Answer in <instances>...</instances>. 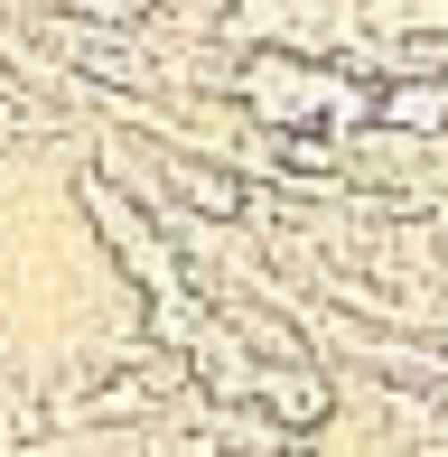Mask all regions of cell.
<instances>
[{
  "label": "cell",
  "instance_id": "7a4b0ae2",
  "mask_svg": "<svg viewBox=\"0 0 448 457\" xmlns=\"http://www.w3.org/2000/svg\"><path fill=\"white\" fill-rule=\"evenodd\" d=\"M383 121H393V131H439L448 121V85H393L383 94Z\"/></svg>",
  "mask_w": 448,
  "mask_h": 457
},
{
  "label": "cell",
  "instance_id": "6da1fadb",
  "mask_svg": "<svg viewBox=\"0 0 448 457\" xmlns=\"http://www.w3.org/2000/svg\"><path fill=\"white\" fill-rule=\"evenodd\" d=\"M169 187L196 205V215H215V224H234V215H253V196H243V178L234 169H206V159H187V150H169Z\"/></svg>",
  "mask_w": 448,
  "mask_h": 457
}]
</instances>
